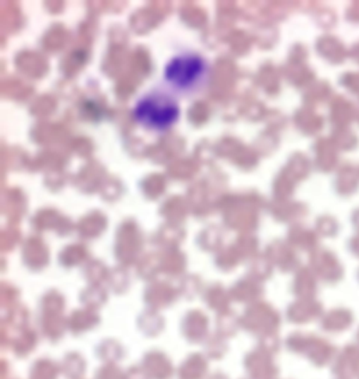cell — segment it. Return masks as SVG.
Returning <instances> with one entry per match:
<instances>
[{"label":"cell","instance_id":"30bf717a","mask_svg":"<svg viewBox=\"0 0 359 379\" xmlns=\"http://www.w3.org/2000/svg\"><path fill=\"white\" fill-rule=\"evenodd\" d=\"M87 371L86 359L78 353H66L61 361V373L66 379H83Z\"/></svg>","mask_w":359,"mask_h":379},{"label":"cell","instance_id":"ba28073f","mask_svg":"<svg viewBox=\"0 0 359 379\" xmlns=\"http://www.w3.org/2000/svg\"><path fill=\"white\" fill-rule=\"evenodd\" d=\"M183 336L191 344H200L205 340L208 333V322L201 315L188 316L181 326Z\"/></svg>","mask_w":359,"mask_h":379},{"label":"cell","instance_id":"8992f818","mask_svg":"<svg viewBox=\"0 0 359 379\" xmlns=\"http://www.w3.org/2000/svg\"><path fill=\"white\" fill-rule=\"evenodd\" d=\"M209 370V360L204 353L188 354L177 370V379H205Z\"/></svg>","mask_w":359,"mask_h":379},{"label":"cell","instance_id":"277c9868","mask_svg":"<svg viewBox=\"0 0 359 379\" xmlns=\"http://www.w3.org/2000/svg\"><path fill=\"white\" fill-rule=\"evenodd\" d=\"M243 367L248 379H276L279 375L274 354L258 346L244 356Z\"/></svg>","mask_w":359,"mask_h":379},{"label":"cell","instance_id":"7c38bea8","mask_svg":"<svg viewBox=\"0 0 359 379\" xmlns=\"http://www.w3.org/2000/svg\"><path fill=\"white\" fill-rule=\"evenodd\" d=\"M61 374L59 363L49 357H41L32 363L28 379H58Z\"/></svg>","mask_w":359,"mask_h":379},{"label":"cell","instance_id":"ffe728a7","mask_svg":"<svg viewBox=\"0 0 359 379\" xmlns=\"http://www.w3.org/2000/svg\"><path fill=\"white\" fill-rule=\"evenodd\" d=\"M358 339H359V335H358Z\"/></svg>","mask_w":359,"mask_h":379},{"label":"cell","instance_id":"5b68a950","mask_svg":"<svg viewBox=\"0 0 359 379\" xmlns=\"http://www.w3.org/2000/svg\"><path fill=\"white\" fill-rule=\"evenodd\" d=\"M140 367L150 379H171L176 373L171 359L162 350L146 351L142 357Z\"/></svg>","mask_w":359,"mask_h":379},{"label":"cell","instance_id":"4fadbf2b","mask_svg":"<svg viewBox=\"0 0 359 379\" xmlns=\"http://www.w3.org/2000/svg\"><path fill=\"white\" fill-rule=\"evenodd\" d=\"M353 322V315L348 311L339 309L337 312L330 313L324 320H323V329L327 332H341L350 327Z\"/></svg>","mask_w":359,"mask_h":379},{"label":"cell","instance_id":"ac0fdd59","mask_svg":"<svg viewBox=\"0 0 359 379\" xmlns=\"http://www.w3.org/2000/svg\"><path fill=\"white\" fill-rule=\"evenodd\" d=\"M205 379H229V377H228L225 373L215 371V373H212V374H208Z\"/></svg>","mask_w":359,"mask_h":379},{"label":"cell","instance_id":"9a60e30c","mask_svg":"<svg viewBox=\"0 0 359 379\" xmlns=\"http://www.w3.org/2000/svg\"><path fill=\"white\" fill-rule=\"evenodd\" d=\"M96 379H126L125 371L117 364H103L96 371Z\"/></svg>","mask_w":359,"mask_h":379},{"label":"cell","instance_id":"5bb4252c","mask_svg":"<svg viewBox=\"0 0 359 379\" xmlns=\"http://www.w3.org/2000/svg\"><path fill=\"white\" fill-rule=\"evenodd\" d=\"M229 351V346L221 336L209 337L204 343V354L208 357V360H222Z\"/></svg>","mask_w":359,"mask_h":379},{"label":"cell","instance_id":"52a82bcc","mask_svg":"<svg viewBox=\"0 0 359 379\" xmlns=\"http://www.w3.org/2000/svg\"><path fill=\"white\" fill-rule=\"evenodd\" d=\"M333 373L340 379H351L359 373V347L347 346L339 356Z\"/></svg>","mask_w":359,"mask_h":379},{"label":"cell","instance_id":"44dd1931","mask_svg":"<svg viewBox=\"0 0 359 379\" xmlns=\"http://www.w3.org/2000/svg\"><path fill=\"white\" fill-rule=\"evenodd\" d=\"M10 379H14V378H10Z\"/></svg>","mask_w":359,"mask_h":379},{"label":"cell","instance_id":"d6986e66","mask_svg":"<svg viewBox=\"0 0 359 379\" xmlns=\"http://www.w3.org/2000/svg\"><path fill=\"white\" fill-rule=\"evenodd\" d=\"M353 251H355V252L358 253L359 255V239H355V243L353 242Z\"/></svg>","mask_w":359,"mask_h":379},{"label":"cell","instance_id":"6da1fadb","mask_svg":"<svg viewBox=\"0 0 359 379\" xmlns=\"http://www.w3.org/2000/svg\"><path fill=\"white\" fill-rule=\"evenodd\" d=\"M135 120L149 131H167L180 119L178 104L162 93L143 96L133 109Z\"/></svg>","mask_w":359,"mask_h":379},{"label":"cell","instance_id":"2e32d148","mask_svg":"<svg viewBox=\"0 0 359 379\" xmlns=\"http://www.w3.org/2000/svg\"><path fill=\"white\" fill-rule=\"evenodd\" d=\"M97 323V319L95 318H82V316H75L72 320H71V325H69V329L76 333V335H80L92 327H95V325Z\"/></svg>","mask_w":359,"mask_h":379},{"label":"cell","instance_id":"8fae6325","mask_svg":"<svg viewBox=\"0 0 359 379\" xmlns=\"http://www.w3.org/2000/svg\"><path fill=\"white\" fill-rule=\"evenodd\" d=\"M126 350L120 342L113 339H106L100 342L96 347V357L104 364H117L125 359Z\"/></svg>","mask_w":359,"mask_h":379},{"label":"cell","instance_id":"e0dca14e","mask_svg":"<svg viewBox=\"0 0 359 379\" xmlns=\"http://www.w3.org/2000/svg\"><path fill=\"white\" fill-rule=\"evenodd\" d=\"M125 375L126 379H150L140 366H130L125 370Z\"/></svg>","mask_w":359,"mask_h":379},{"label":"cell","instance_id":"7a4b0ae2","mask_svg":"<svg viewBox=\"0 0 359 379\" xmlns=\"http://www.w3.org/2000/svg\"><path fill=\"white\" fill-rule=\"evenodd\" d=\"M207 62L197 54H180L164 68V82L177 92H188L201 85L207 75Z\"/></svg>","mask_w":359,"mask_h":379},{"label":"cell","instance_id":"9c48e42d","mask_svg":"<svg viewBox=\"0 0 359 379\" xmlns=\"http://www.w3.org/2000/svg\"><path fill=\"white\" fill-rule=\"evenodd\" d=\"M38 346V337L35 332L25 330L21 332V335L14 336L10 339L6 350H10L17 359H25L28 357Z\"/></svg>","mask_w":359,"mask_h":379},{"label":"cell","instance_id":"3957f363","mask_svg":"<svg viewBox=\"0 0 359 379\" xmlns=\"http://www.w3.org/2000/svg\"><path fill=\"white\" fill-rule=\"evenodd\" d=\"M286 349L291 353L305 356L316 367H323L329 364L336 354V347L324 339L316 336H306L302 333L291 335L286 339Z\"/></svg>","mask_w":359,"mask_h":379}]
</instances>
